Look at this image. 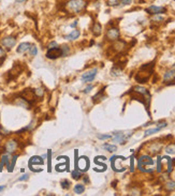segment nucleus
Here are the masks:
<instances>
[{
	"label": "nucleus",
	"instance_id": "obj_21",
	"mask_svg": "<svg viewBox=\"0 0 175 196\" xmlns=\"http://www.w3.org/2000/svg\"><path fill=\"white\" fill-rule=\"evenodd\" d=\"M80 35H81L80 30L74 29L72 32L70 33V35H66L65 39H66V40H68V41H73V40H76V39H78V37H80Z\"/></svg>",
	"mask_w": 175,
	"mask_h": 196
},
{
	"label": "nucleus",
	"instance_id": "obj_4",
	"mask_svg": "<svg viewBox=\"0 0 175 196\" xmlns=\"http://www.w3.org/2000/svg\"><path fill=\"white\" fill-rule=\"evenodd\" d=\"M97 72H98V70L95 68V69H92V70L83 73V75H82V81H83L84 83H92L95 79V77H96V75H97Z\"/></svg>",
	"mask_w": 175,
	"mask_h": 196
},
{
	"label": "nucleus",
	"instance_id": "obj_28",
	"mask_svg": "<svg viewBox=\"0 0 175 196\" xmlns=\"http://www.w3.org/2000/svg\"><path fill=\"white\" fill-rule=\"evenodd\" d=\"M162 128H160V126H157V128H154V129H149L147 130V131L145 132V136H149V135L151 134H155V133H157V132H159L160 130H161Z\"/></svg>",
	"mask_w": 175,
	"mask_h": 196
},
{
	"label": "nucleus",
	"instance_id": "obj_11",
	"mask_svg": "<svg viewBox=\"0 0 175 196\" xmlns=\"http://www.w3.org/2000/svg\"><path fill=\"white\" fill-rule=\"evenodd\" d=\"M146 12L151 15H156V14H162L167 12V9L164 7H157V6H151L149 8L146 9Z\"/></svg>",
	"mask_w": 175,
	"mask_h": 196
},
{
	"label": "nucleus",
	"instance_id": "obj_33",
	"mask_svg": "<svg viewBox=\"0 0 175 196\" xmlns=\"http://www.w3.org/2000/svg\"><path fill=\"white\" fill-rule=\"evenodd\" d=\"M151 21L155 23H160V22H163L164 21V16L163 15H160V14H156V15H154V17L151 18Z\"/></svg>",
	"mask_w": 175,
	"mask_h": 196
},
{
	"label": "nucleus",
	"instance_id": "obj_17",
	"mask_svg": "<svg viewBox=\"0 0 175 196\" xmlns=\"http://www.w3.org/2000/svg\"><path fill=\"white\" fill-rule=\"evenodd\" d=\"M4 165H7V167H8V170L10 169V156H9V154H2L1 156V159H0V167H1V169H2V167L4 166Z\"/></svg>",
	"mask_w": 175,
	"mask_h": 196
},
{
	"label": "nucleus",
	"instance_id": "obj_19",
	"mask_svg": "<svg viewBox=\"0 0 175 196\" xmlns=\"http://www.w3.org/2000/svg\"><path fill=\"white\" fill-rule=\"evenodd\" d=\"M92 35H94L95 37L100 35H101V32H102V26H101L99 23H95V24L92 25Z\"/></svg>",
	"mask_w": 175,
	"mask_h": 196
},
{
	"label": "nucleus",
	"instance_id": "obj_24",
	"mask_svg": "<svg viewBox=\"0 0 175 196\" xmlns=\"http://www.w3.org/2000/svg\"><path fill=\"white\" fill-rule=\"evenodd\" d=\"M121 72H123V69H121L120 67H118V65H115V67L111 70V74L113 76H119L121 74Z\"/></svg>",
	"mask_w": 175,
	"mask_h": 196
},
{
	"label": "nucleus",
	"instance_id": "obj_44",
	"mask_svg": "<svg viewBox=\"0 0 175 196\" xmlns=\"http://www.w3.org/2000/svg\"><path fill=\"white\" fill-rule=\"evenodd\" d=\"M2 58H6V51L2 47H0V59H2Z\"/></svg>",
	"mask_w": 175,
	"mask_h": 196
},
{
	"label": "nucleus",
	"instance_id": "obj_23",
	"mask_svg": "<svg viewBox=\"0 0 175 196\" xmlns=\"http://www.w3.org/2000/svg\"><path fill=\"white\" fill-rule=\"evenodd\" d=\"M163 159H165L168 162V168H167V173L168 174H171L173 169V160L169 156H163Z\"/></svg>",
	"mask_w": 175,
	"mask_h": 196
},
{
	"label": "nucleus",
	"instance_id": "obj_22",
	"mask_svg": "<svg viewBox=\"0 0 175 196\" xmlns=\"http://www.w3.org/2000/svg\"><path fill=\"white\" fill-rule=\"evenodd\" d=\"M132 91L137 92V93H140V94H143V95H145V97H151V94H149V92L147 91V89L144 88V87H142V86H135L134 88L132 89Z\"/></svg>",
	"mask_w": 175,
	"mask_h": 196
},
{
	"label": "nucleus",
	"instance_id": "obj_39",
	"mask_svg": "<svg viewBox=\"0 0 175 196\" xmlns=\"http://www.w3.org/2000/svg\"><path fill=\"white\" fill-rule=\"evenodd\" d=\"M0 134L2 135V136H8V135H10L11 133H10V131H8V130L4 129V128L0 126Z\"/></svg>",
	"mask_w": 175,
	"mask_h": 196
},
{
	"label": "nucleus",
	"instance_id": "obj_13",
	"mask_svg": "<svg viewBox=\"0 0 175 196\" xmlns=\"http://www.w3.org/2000/svg\"><path fill=\"white\" fill-rule=\"evenodd\" d=\"M1 44H2V46H4V47H7L8 49H10L16 44V39L14 38V37H7V38L2 39Z\"/></svg>",
	"mask_w": 175,
	"mask_h": 196
},
{
	"label": "nucleus",
	"instance_id": "obj_38",
	"mask_svg": "<svg viewBox=\"0 0 175 196\" xmlns=\"http://www.w3.org/2000/svg\"><path fill=\"white\" fill-rule=\"evenodd\" d=\"M17 158H18V156H17V154H15V156H14L13 158L11 159L12 163L10 164V169H9V172H13V168H14V166H15V163H16Z\"/></svg>",
	"mask_w": 175,
	"mask_h": 196
},
{
	"label": "nucleus",
	"instance_id": "obj_34",
	"mask_svg": "<svg viewBox=\"0 0 175 196\" xmlns=\"http://www.w3.org/2000/svg\"><path fill=\"white\" fill-rule=\"evenodd\" d=\"M28 51H29L30 56L35 57V56H37V54H38V48H37V46H35V45H31Z\"/></svg>",
	"mask_w": 175,
	"mask_h": 196
},
{
	"label": "nucleus",
	"instance_id": "obj_16",
	"mask_svg": "<svg viewBox=\"0 0 175 196\" xmlns=\"http://www.w3.org/2000/svg\"><path fill=\"white\" fill-rule=\"evenodd\" d=\"M44 160L42 156H35L32 158H30L29 160V166H33V165H43Z\"/></svg>",
	"mask_w": 175,
	"mask_h": 196
},
{
	"label": "nucleus",
	"instance_id": "obj_31",
	"mask_svg": "<svg viewBox=\"0 0 175 196\" xmlns=\"http://www.w3.org/2000/svg\"><path fill=\"white\" fill-rule=\"evenodd\" d=\"M85 191V186L83 184H76L74 186V193L76 194H82Z\"/></svg>",
	"mask_w": 175,
	"mask_h": 196
},
{
	"label": "nucleus",
	"instance_id": "obj_51",
	"mask_svg": "<svg viewBox=\"0 0 175 196\" xmlns=\"http://www.w3.org/2000/svg\"><path fill=\"white\" fill-rule=\"evenodd\" d=\"M15 1H16V2H18V3H23V2H25L26 0H15Z\"/></svg>",
	"mask_w": 175,
	"mask_h": 196
},
{
	"label": "nucleus",
	"instance_id": "obj_46",
	"mask_svg": "<svg viewBox=\"0 0 175 196\" xmlns=\"http://www.w3.org/2000/svg\"><path fill=\"white\" fill-rule=\"evenodd\" d=\"M54 47H58V44L56 42H51L49 44V48H54Z\"/></svg>",
	"mask_w": 175,
	"mask_h": 196
},
{
	"label": "nucleus",
	"instance_id": "obj_20",
	"mask_svg": "<svg viewBox=\"0 0 175 196\" xmlns=\"http://www.w3.org/2000/svg\"><path fill=\"white\" fill-rule=\"evenodd\" d=\"M30 46H31V44L27 43V42H25V43L19 44L16 51H17V53H18V54H24V53H26L27 51H29Z\"/></svg>",
	"mask_w": 175,
	"mask_h": 196
},
{
	"label": "nucleus",
	"instance_id": "obj_1",
	"mask_svg": "<svg viewBox=\"0 0 175 196\" xmlns=\"http://www.w3.org/2000/svg\"><path fill=\"white\" fill-rule=\"evenodd\" d=\"M87 7L86 0H69L65 4V9L67 12H70L72 14H80Z\"/></svg>",
	"mask_w": 175,
	"mask_h": 196
},
{
	"label": "nucleus",
	"instance_id": "obj_27",
	"mask_svg": "<svg viewBox=\"0 0 175 196\" xmlns=\"http://www.w3.org/2000/svg\"><path fill=\"white\" fill-rule=\"evenodd\" d=\"M164 189L169 192L171 191H174L175 190V181H168L165 184H164Z\"/></svg>",
	"mask_w": 175,
	"mask_h": 196
},
{
	"label": "nucleus",
	"instance_id": "obj_29",
	"mask_svg": "<svg viewBox=\"0 0 175 196\" xmlns=\"http://www.w3.org/2000/svg\"><path fill=\"white\" fill-rule=\"evenodd\" d=\"M60 49H61V57L68 56L69 53H70V48H69L68 45H62L61 47H60Z\"/></svg>",
	"mask_w": 175,
	"mask_h": 196
},
{
	"label": "nucleus",
	"instance_id": "obj_10",
	"mask_svg": "<svg viewBox=\"0 0 175 196\" xmlns=\"http://www.w3.org/2000/svg\"><path fill=\"white\" fill-rule=\"evenodd\" d=\"M21 72H22V65H14L13 68H12L11 70L9 71L8 73V79L10 81V79H14V78H16L17 76L21 74Z\"/></svg>",
	"mask_w": 175,
	"mask_h": 196
},
{
	"label": "nucleus",
	"instance_id": "obj_36",
	"mask_svg": "<svg viewBox=\"0 0 175 196\" xmlns=\"http://www.w3.org/2000/svg\"><path fill=\"white\" fill-rule=\"evenodd\" d=\"M71 174H72V178H73V179H75V180H78L80 178L82 177V173L80 172L78 169H75V170H73V172L71 173Z\"/></svg>",
	"mask_w": 175,
	"mask_h": 196
},
{
	"label": "nucleus",
	"instance_id": "obj_7",
	"mask_svg": "<svg viewBox=\"0 0 175 196\" xmlns=\"http://www.w3.org/2000/svg\"><path fill=\"white\" fill-rule=\"evenodd\" d=\"M22 98H24L25 100H27L28 102H30L32 104L35 101V90H31V89H25L22 93L19 94Z\"/></svg>",
	"mask_w": 175,
	"mask_h": 196
},
{
	"label": "nucleus",
	"instance_id": "obj_5",
	"mask_svg": "<svg viewBox=\"0 0 175 196\" xmlns=\"http://www.w3.org/2000/svg\"><path fill=\"white\" fill-rule=\"evenodd\" d=\"M119 37H120V32H119L118 28L111 27V28H109L108 31H106V38H108V40H110V41L118 40Z\"/></svg>",
	"mask_w": 175,
	"mask_h": 196
},
{
	"label": "nucleus",
	"instance_id": "obj_47",
	"mask_svg": "<svg viewBox=\"0 0 175 196\" xmlns=\"http://www.w3.org/2000/svg\"><path fill=\"white\" fill-rule=\"evenodd\" d=\"M120 3L123 6H127V4H130V3H131V0H120Z\"/></svg>",
	"mask_w": 175,
	"mask_h": 196
},
{
	"label": "nucleus",
	"instance_id": "obj_53",
	"mask_svg": "<svg viewBox=\"0 0 175 196\" xmlns=\"http://www.w3.org/2000/svg\"><path fill=\"white\" fill-rule=\"evenodd\" d=\"M0 172H1V167H0Z\"/></svg>",
	"mask_w": 175,
	"mask_h": 196
},
{
	"label": "nucleus",
	"instance_id": "obj_26",
	"mask_svg": "<svg viewBox=\"0 0 175 196\" xmlns=\"http://www.w3.org/2000/svg\"><path fill=\"white\" fill-rule=\"evenodd\" d=\"M165 152L169 153V154H175V142L169 144L165 147Z\"/></svg>",
	"mask_w": 175,
	"mask_h": 196
},
{
	"label": "nucleus",
	"instance_id": "obj_35",
	"mask_svg": "<svg viewBox=\"0 0 175 196\" xmlns=\"http://www.w3.org/2000/svg\"><path fill=\"white\" fill-rule=\"evenodd\" d=\"M35 94L37 98H43L44 97V90L43 88H37L35 89Z\"/></svg>",
	"mask_w": 175,
	"mask_h": 196
},
{
	"label": "nucleus",
	"instance_id": "obj_42",
	"mask_svg": "<svg viewBox=\"0 0 175 196\" xmlns=\"http://www.w3.org/2000/svg\"><path fill=\"white\" fill-rule=\"evenodd\" d=\"M28 179H29V175H28V174H24L22 177L18 178V181H26V180H28Z\"/></svg>",
	"mask_w": 175,
	"mask_h": 196
},
{
	"label": "nucleus",
	"instance_id": "obj_3",
	"mask_svg": "<svg viewBox=\"0 0 175 196\" xmlns=\"http://www.w3.org/2000/svg\"><path fill=\"white\" fill-rule=\"evenodd\" d=\"M76 167L80 170H83V172H86L89 167V160L87 159V156H81L80 159H76Z\"/></svg>",
	"mask_w": 175,
	"mask_h": 196
},
{
	"label": "nucleus",
	"instance_id": "obj_9",
	"mask_svg": "<svg viewBox=\"0 0 175 196\" xmlns=\"http://www.w3.org/2000/svg\"><path fill=\"white\" fill-rule=\"evenodd\" d=\"M46 57L49 58V59H57V58H59L61 57V49L59 47H54V48H49L47 53H46Z\"/></svg>",
	"mask_w": 175,
	"mask_h": 196
},
{
	"label": "nucleus",
	"instance_id": "obj_2",
	"mask_svg": "<svg viewBox=\"0 0 175 196\" xmlns=\"http://www.w3.org/2000/svg\"><path fill=\"white\" fill-rule=\"evenodd\" d=\"M154 65H155V62H151V63L142 65L140 71H139V72L137 73V75H135V81L140 84L146 83V81L149 79V77L151 76Z\"/></svg>",
	"mask_w": 175,
	"mask_h": 196
},
{
	"label": "nucleus",
	"instance_id": "obj_8",
	"mask_svg": "<svg viewBox=\"0 0 175 196\" xmlns=\"http://www.w3.org/2000/svg\"><path fill=\"white\" fill-rule=\"evenodd\" d=\"M17 148H18V142L15 139L8 140L6 142V145H4V150L8 153H14L17 150Z\"/></svg>",
	"mask_w": 175,
	"mask_h": 196
},
{
	"label": "nucleus",
	"instance_id": "obj_37",
	"mask_svg": "<svg viewBox=\"0 0 175 196\" xmlns=\"http://www.w3.org/2000/svg\"><path fill=\"white\" fill-rule=\"evenodd\" d=\"M161 161H162V158H161V156H157V172H158V173H161V170H162Z\"/></svg>",
	"mask_w": 175,
	"mask_h": 196
},
{
	"label": "nucleus",
	"instance_id": "obj_30",
	"mask_svg": "<svg viewBox=\"0 0 175 196\" xmlns=\"http://www.w3.org/2000/svg\"><path fill=\"white\" fill-rule=\"evenodd\" d=\"M103 148H104L106 151H110V152H114V151L117 150V147L115 145H110V144H104L103 145Z\"/></svg>",
	"mask_w": 175,
	"mask_h": 196
},
{
	"label": "nucleus",
	"instance_id": "obj_15",
	"mask_svg": "<svg viewBox=\"0 0 175 196\" xmlns=\"http://www.w3.org/2000/svg\"><path fill=\"white\" fill-rule=\"evenodd\" d=\"M162 148V145L161 144H158V142H151V145H149V148H148V151L149 153L151 154H157V153L160 151V149Z\"/></svg>",
	"mask_w": 175,
	"mask_h": 196
},
{
	"label": "nucleus",
	"instance_id": "obj_6",
	"mask_svg": "<svg viewBox=\"0 0 175 196\" xmlns=\"http://www.w3.org/2000/svg\"><path fill=\"white\" fill-rule=\"evenodd\" d=\"M154 164V160L151 158L149 156H141L139 158V161H137V167L139 169H141L142 167L147 166V165H153Z\"/></svg>",
	"mask_w": 175,
	"mask_h": 196
},
{
	"label": "nucleus",
	"instance_id": "obj_43",
	"mask_svg": "<svg viewBox=\"0 0 175 196\" xmlns=\"http://www.w3.org/2000/svg\"><path fill=\"white\" fill-rule=\"evenodd\" d=\"M111 135H102V134H99L98 135V138H99V139H109V138H111Z\"/></svg>",
	"mask_w": 175,
	"mask_h": 196
},
{
	"label": "nucleus",
	"instance_id": "obj_32",
	"mask_svg": "<svg viewBox=\"0 0 175 196\" xmlns=\"http://www.w3.org/2000/svg\"><path fill=\"white\" fill-rule=\"evenodd\" d=\"M47 169H49V173L52 170V150L47 151Z\"/></svg>",
	"mask_w": 175,
	"mask_h": 196
},
{
	"label": "nucleus",
	"instance_id": "obj_18",
	"mask_svg": "<svg viewBox=\"0 0 175 196\" xmlns=\"http://www.w3.org/2000/svg\"><path fill=\"white\" fill-rule=\"evenodd\" d=\"M175 79V69H172V70H169L165 74L163 75V81L164 83H168V81H171Z\"/></svg>",
	"mask_w": 175,
	"mask_h": 196
},
{
	"label": "nucleus",
	"instance_id": "obj_25",
	"mask_svg": "<svg viewBox=\"0 0 175 196\" xmlns=\"http://www.w3.org/2000/svg\"><path fill=\"white\" fill-rule=\"evenodd\" d=\"M104 89H102V90H101V91H99L98 92L97 94H96V95H94V98H92V100H94V102L95 103H97L98 101H100V100H102V99H104Z\"/></svg>",
	"mask_w": 175,
	"mask_h": 196
},
{
	"label": "nucleus",
	"instance_id": "obj_48",
	"mask_svg": "<svg viewBox=\"0 0 175 196\" xmlns=\"http://www.w3.org/2000/svg\"><path fill=\"white\" fill-rule=\"evenodd\" d=\"M76 25H78V21H74V23L71 24V27H76Z\"/></svg>",
	"mask_w": 175,
	"mask_h": 196
},
{
	"label": "nucleus",
	"instance_id": "obj_14",
	"mask_svg": "<svg viewBox=\"0 0 175 196\" xmlns=\"http://www.w3.org/2000/svg\"><path fill=\"white\" fill-rule=\"evenodd\" d=\"M14 103L16 105H18V106H22V107L26 108V109H30V108H31V103L28 102L27 100H25L24 98H22L21 95H19V98L15 99Z\"/></svg>",
	"mask_w": 175,
	"mask_h": 196
},
{
	"label": "nucleus",
	"instance_id": "obj_40",
	"mask_svg": "<svg viewBox=\"0 0 175 196\" xmlns=\"http://www.w3.org/2000/svg\"><path fill=\"white\" fill-rule=\"evenodd\" d=\"M61 188L62 189H69L70 188V182L68 181V180H62L61 181Z\"/></svg>",
	"mask_w": 175,
	"mask_h": 196
},
{
	"label": "nucleus",
	"instance_id": "obj_41",
	"mask_svg": "<svg viewBox=\"0 0 175 196\" xmlns=\"http://www.w3.org/2000/svg\"><path fill=\"white\" fill-rule=\"evenodd\" d=\"M131 160H130V172L133 173L134 172V160H133V156H131Z\"/></svg>",
	"mask_w": 175,
	"mask_h": 196
},
{
	"label": "nucleus",
	"instance_id": "obj_50",
	"mask_svg": "<svg viewBox=\"0 0 175 196\" xmlns=\"http://www.w3.org/2000/svg\"><path fill=\"white\" fill-rule=\"evenodd\" d=\"M4 189H6V185H1V186H0V192H2Z\"/></svg>",
	"mask_w": 175,
	"mask_h": 196
},
{
	"label": "nucleus",
	"instance_id": "obj_12",
	"mask_svg": "<svg viewBox=\"0 0 175 196\" xmlns=\"http://www.w3.org/2000/svg\"><path fill=\"white\" fill-rule=\"evenodd\" d=\"M127 43L123 40H116V42L112 46V49H113L115 53H123V51L126 49Z\"/></svg>",
	"mask_w": 175,
	"mask_h": 196
},
{
	"label": "nucleus",
	"instance_id": "obj_49",
	"mask_svg": "<svg viewBox=\"0 0 175 196\" xmlns=\"http://www.w3.org/2000/svg\"><path fill=\"white\" fill-rule=\"evenodd\" d=\"M84 182L85 183H88L89 182V179L87 177H84Z\"/></svg>",
	"mask_w": 175,
	"mask_h": 196
},
{
	"label": "nucleus",
	"instance_id": "obj_45",
	"mask_svg": "<svg viewBox=\"0 0 175 196\" xmlns=\"http://www.w3.org/2000/svg\"><path fill=\"white\" fill-rule=\"evenodd\" d=\"M92 88H94V86H92V85H88V86L85 88V90H84V93H89V92L92 91Z\"/></svg>",
	"mask_w": 175,
	"mask_h": 196
},
{
	"label": "nucleus",
	"instance_id": "obj_52",
	"mask_svg": "<svg viewBox=\"0 0 175 196\" xmlns=\"http://www.w3.org/2000/svg\"><path fill=\"white\" fill-rule=\"evenodd\" d=\"M173 162H174V165H175V160H174V161H173Z\"/></svg>",
	"mask_w": 175,
	"mask_h": 196
}]
</instances>
